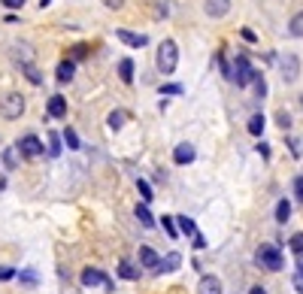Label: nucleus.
Returning a JSON list of instances; mask_svg holds the SVG:
<instances>
[{"label":"nucleus","instance_id":"obj_40","mask_svg":"<svg viewBox=\"0 0 303 294\" xmlns=\"http://www.w3.org/2000/svg\"><path fill=\"white\" fill-rule=\"evenodd\" d=\"M12 276H15L12 267H0V279H12Z\"/></svg>","mask_w":303,"mask_h":294},{"label":"nucleus","instance_id":"obj_17","mask_svg":"<svg viewBox=\"0 0 303 294\" xmlns=\"http://www.w3.org/2000/svg\"><path fill=\"white\" fill-rule=\"evenodd\" d=\"M124 118H127V115H124L121 109H112V112H109V118H106L109 131H121V128H124Z\"/></svg>","mask_w":303,"mask_h":294},{"label":"nucleus","instance_id":"obj_46","mask_svg":"<svg viewBox=\"0 0 303 294\" xmlns=\"http://www.w3.org/2000/svg\"><path fill=\"white\" fill-rule=\"evenodd\" d=\"M300 106H303V97H300Z\"/></svg>","mask_w":303,"mask_h":294},{"label":"nucleus","instance_id":"obj_25","mask_svg":"<svg viewBox=\"0 0 303 294\" xmlns=\"http://www.w3.org/2000/svg\"><path fill=\"white\" fill-rule=\"evenodd\" d=\"M137 188H140V197H143V203H149L155 194H152V185L146 182V179H137Z\"/></svg>","mask_w":303,"mask_h":294},{"label":"nucleus","instance_id":"obj_23","mask_svg":"<svg viewBox=\"0 0 303 294\" xmlns=\"http://www.w3.org/2000/svg\"><path fill=\"white\" fill-rule=\"evenodd\" d=\"M288 216H291V203H288V200H279V203H276V222H282V225H285V222H288Z\"/></svg>","mask_w":303,"mask_h":294},{"label":"nucleus","instance_id":"obj_38","mask_svg":"<svg viewBox=\"0 0 303 294\" xmlns=\"http://www.w3.org/2000/svg\"><path fill=\"white\" fill-rule=\"evenodd\" d=\"M103 6H106V9H121L124 0H103Z\"/></svg>","mask_w":303,"mask_h":294},{"label":"nucleus","instance_id":"obj_29","mask_svg":"<svg viewBox=\"0 0 303 294\" xmlns=\"http://www.w3.org/2000/svg\"><path fill=\"white\" fill-rule=\"evenodd\" d=\"M3 161H6V167H9V170L18 164V152H15V146H9V149L3 152Z\"/></svg>","mask_w":303,"mask_h":294},{"label":"nucleus","instance_id":"obj_27","mask_svg":"<svg viewBox=\"0 0 303 294\" xmlns=\"http://www.w3.org/2000/svg\"><path fill=\"white\" fill-rule=\"evenodd\" d=\"M288 30H291V36H303V12H297V15L291 18Z\"/></svg>","mask_w":303,"mask_h":294},{"label":"nucleus","instance_id":"obj_44","mask_svg":"<svg viewBox=\"0 0 303 294\" xmlns=\"http://www.w3.org/2000/svg\"><path fill=\"white\" fill-rule=\"evenodd\" d=\"M249 294H267V291H264L261 285H255V288H252V291H249Z\"/></svg>","mask_w":303,"mask_h":294},{"label":"nucleus","instance_id":"obj_24","mask_svg":"<svg viewBox=\"0 0 303 294\" xmlns=\"http://www.w3.org/2000/svg\"><path fill=\"white\" fill-rule=\"evenodd\" d=\"M24 67V76H27V82H33V85H39L42 82V76H39V70L33 67V64H21Z\"/></svg>","mask_w":303,"mask_h":294},{"label":"nucleus","instance_id":"obj_36","mask_svg":"<svg viewBox=\"0 0 303 294\" xmlns=\"http://www.w3.org/2000/svg\"><path fill=\"white\" fill-rule=\"evenodd\" d=\"M276 121H279V128H282V131H288V128H291V118H288L285 112H279V115H276Z\"/></svg>","mask_w":303,"mask_h":294},{"label":"nucleus","instance_id":"obj_8","mask_svg":"<svg viewBox=\"0 0 303 294\" xmlns=\"http://www.w3.org/2000/svg\"><path fill=\"white\" fill-rule=\"evenodd\" d=\"M18 152H21V155H27V158H39V155H42V143H39L33 134H27V137H21Z\"/></svg>","mask_w":303,"mask_h":294},{"label":"nucleus","instance_id":"obj_15","mask_svg":"<svg viewBox=\"0 0 303 294\" xmlns=\"http://www.w3.org/2000/svg\"><path fill=\"white\" fill-rule=\"evenodd\" d=\"M118 76H121L124 85L134 82V61H131V58H121V64H118Z\"/></svg>","mask_w":303,"mask_h":294},{"label":"nucleus","instance_id":"obj_39","mask_svg":"<svg viewBox=\"0 0 303 294\" xmlns=\"http://www.w3.org/2000/svg\"><path fill=\"white\" fill-rule=\"evenodd\" d=\"M243 39H246V43H255L258 36H255V30H249V27H243Z\"/></svg>","mask_w":303,"mask_h":294},{"label":"nucleus","instance_id":"obj_6","mask_svg":"<svg viewBox=\"0 0 303 294\" xmlns=\"http://www.w3.org/2000/svg\"><path fill=\"white\" fill-rule=\"evenodd\" d=\"M82 285H88V288H91V285H103L106 291L112 288L109 276H106V273H100L97 267H85V270H82Z\"/></svg>","mask_w":303,"mask_h":294},{"label":"nucleus","instance_id":"obj_19","mask_svg":"<svg viewBox=\"0 0 303 294\" xmlns=\"http://www.w3.org/2000/svg\"><path fill=\"white\" fill-rule=\"evenodd\" d=\"M264 124H267V121H264V115H252L246 128H249V134H252V137H261V134H264Z\"/></svg>","mask_w":303,"mask_h":294},{"label":"nucleus","instance_id":"obj_26","mask_svg":"<svg viewBox=\"0 0 303 294\" xmlns=\"http://www.w3.org/2000/svg\"><path fill=\"white\" fill-rule=\"evenodd\" d=\"M164 231L170 234V240L179 237V228H176V216H164Z\"/></svg>","mask_w":303,"mask_h":294},{"label":"nucleus","instance_id":"obj_10","mask_svg":"<svg viewBox=\"0 0 303 294\" xmlns=\"http://www.w3.org/2000/svg\"><path fill=\"white\" fill-rule=\"evenodd\" d=\"M194 155H197V152H194L191 143H179V146L173 149V161H176V164H191Z\"/></svg>","mask_w":303,"mask_h":294},{"label":"nucleus","instance_id":"obj_2","mask_svg":"<svg viewBox=\"0 0 303 294\" xmlns=\"http://www.w3.org/2000/svg\"><path fill=\"white\" fill-rule=\"evenodd\" d=\"M252 79H255V67H252V61H249L246 55H237V58H234V67H231V82H237L240 88H246Z\"/></svg>","mask_w":303,"mask_h":294},{"label":"nucleus","instance_id":"obj_33","mask_svg":"<svg viewBox=\"0 0 303 294\" xmlns=\"http://www.w3.org/2000/svg\"><path fill=\"white\" fill-rule=\"evenodd\" d=\"M294 197H297V203H303V176L294 179Z\"/></svg>","mask_w":303,"mask_h":294},{"label":"nucleus","instance_id":"obj_22","mask_svg":"<svg viewBox=\"0 0 303 294\" xmlns=\"http://www.w3.org/2000/svg\"><path fill=\"white\" fill-rule=\"evenodd\" d=\"M61 140L67 143V149H79V146H82V143H79V134H76L73 128H67V131L61 134Z\"/></svg>","mask_w":303,"mask_h":294},{"label":"nucleus","instance_id":"obj_13","mask_svg":"<svg viewBox=\"0 0 303 294\" xmlns=\"http://www.w3.org/2000/svg\"><path fill=\"white\" fill-rule=\"evenodd\" d=\"M49 115H52V118H64V115H67V100H64L61 94H52V97H49Z\"/></svg>","mask_w":303,"mask_h":294},{"label":"nucleus","instance_id":"obj_31","mask_svg":"<svg viewBox=\"0 0 303 294\" xmlns=\"http://www.w3.org/2000/svg\"><path fill=\"white\" fill-rule=\"evenodd\" d=\"M291 252L303 258V234H294V237H291Z\"/></svg>","mask_w":303,"mask_h":294},{"label":"nucleus","instance_id":"obj_3","mask_svg":"<svg viewBox=\"0 0 303 294\" xmlns=\"http://www.w3.org/2000/svg\"><path fill=\"white\" fill-rule=\"evenodd\" d=\"M255 264L264 267V270H282V252L270 243H264L258 252H255Z\"/></svg>","mask_w":303,"mask_h":294},{"label":"nucleus","instance_id":"obj_5","mask_svg":"<svg viewBox=\"0 0 303 294\" xmlns=\"http://www.w3.org/2000/svg\"><path fill=\"white\" fill-rule=\"evenodd\" d=\"M21 112H24V97H21V94H6L3 103H0V115L12 121V118H18Z\"/></svg>","mask_w":303,"mask_h":294},{"label":"nucleus","instance_id":"obj_1","mask_svg":"<svg viewBox=\"0 0 303 294\" xmlns=\"http://www.w3.org/2000/svg\"><path fill=\"white\" fill-rule=\"evenodd\" d=\"M176 64H179V46H176L173 39H164V43L158 46V70H161L164 76H170V73L176 70Z\"/></svg>","mask_w":303,"mask_h":294},{"label":"nucleus","instance_id":"obj_45","mask_svg":"<svg viewBox=\"0 0 303 294\" xmlns=\"http://www.w3.org/2000/svg\"><path fill=\"white\" fill-rule=\"evenodd\" d=\"M297 276H300V279H303V261H300V267H297Z\"/></svg>","mask_w":303,"mask_h":294},{"label":"nucleus","instance_id":"obj_35","mask_svg":"<svg viewBox=\"0 0 303 294\" xmlns=\"http://www.w3.org/2000/svg\"><path fill=\"white\" fill-rule=\"evenodd\" d=\"M161 94H182V85H161Z\"/></svg>","mask_w":303,"mask_h":294},{"label":"nucleus","instance_id":"obj_37","mask_svg":"<svg viewBox=\"0 0 303 294\" xmlns=\"http://www.w3.org/2000/svg\"><path fill=\"white\" fill-rule=\"evenodd\" d=\"M191 240H194V249H203V246H206V240H203V234H197V231L191 234Z\"/></svg>","mask_w":303,"mask_h":294},{"label":"nucleus","instance_id":"obj_28","mask_svg":"<svg viewBox=\"0 0 303 294\" xmlns=\"http://www.w3.org/2000/svg\"><path fill=\"white\" fill-rule=\"evenodd\" d=\"M49 155H52V158L61 155V137H58V134H49Z\"/></svg>","mask_w":303,"mask_h":294},{"label":"nucleus","instance_id":"obj_7","mask_svg":"<svg viewBox=\"0 0 303 294\" xmlns=\"http://www.w3.org/2000/svg\"><path fill=\"white\" fill-rule=\"evenodd\" d=\"M115 36H118L124 46H131V49H143V46L149 43V36H146V33H134V30H124V27H118V30H115Z\"/></svg>","mask_w":303,"mask_h":294},{"label":"nucleus","instance_id":"obj_12","mask_svg":"<svg viewBox=\"0 0 303 294\" xmlns=\"http://www.w3.org/2000/svg\"><path fill=\"white\" fill-rule=\"evenodd\" d=\"M197 294H222V279L219 276H203L197 282Z\"/></svg>","mask_w":303,"mask_h":294},{"label":"nucleus","instance_id":"obj_34","mask_svg":"<svg viewBox=\"0 0 303 294\" xmlns=\"http://www.w3.org/2000/svg\"><path fill=\"white\" fill-rule=\"evenodd\" d=\"M85 52H88V46H73V61H79V58H85Z\"/></svg>","mask_w":303,"mask_h":294},{"label":"nucleus","instance_id":"obj_14","mask_svg":"<svg viewBox=\"0 0 303 294\" xmlns=\"http://www.w3.org/2000/svg\"><path fill=\"white\" fill-rule=\"evenodd\" d=\"M158 252L152 249V246H140V264L143 267H149V270H158Z\"/></svg>","mask_w":303,"mask_h":294},{"label":"nucleus","instance_id":"obj_43","mask_svg":"<svg viewBox=\"0 0 303 294\" xmlns=\"http://www.w3.org/2000/svg\"><path fill=\"white\" fill-rule=\"evenodd\" d=\"M294 288H297V291L303 294V279H300V276H297V279H294Z\"/></svg>","mask_w":303,"mask_h":294},{"label":"nucleus","instance_id":"obj_20","mask_svg":"<svg viewBox=\"0 0 303 294\" xmlns=\"http://www.w3.org/2000/svg\"><path fill=\"white\" fill-rule=\"evenodd\" d=\"M137 219H140V225H143V228H155V219H152V213H149V206H146V203H140V206H137Z\"/></svg>","mask_w":303,"mask_h":294},{"label":"nucleus","instance_id":"obj_9","mask_svg":"<svg viewBox=\"0 0 303 294\" xmlns=\"http://www.w3.org/2000/svg\"><path fill=\"white\" fill-rule=\"evenodd\" d=\"M203 9H206L209 18H225V15L231 12V0H206Z\"/></svg>","mask_w":303,"mask_h":294},{"label":"nucleus","instance_id":"obj_32","mask_svg":"<svg viewBox=\"0 0 303 294\" xmlns=\"http://www.w3.org/2000/svg\"><path fill=\"white\" fill-rule=\"evenodd\" d=\"M252 82H255L258 97H264V94H267V82H264V76H258V73H255V79H252Z\"/></svg>","mask_w":303,"mask_h":294},{"label":"nucleus","instance_id":"obj_16","mask_svg":"<svg viewBox=\"0 0 303 294\" xmlns=\"http://www.w3.org/2000/svg\"><path fill=\"white\" fill-rule=\"evenodd\" d=\"M73 73H76V64H73V61H61V64H58V82H70Z\"/></svg>","mask_w":303,"mask_h":294},{"label":"nucleus","instance_id":"obj_18","mask_svg":"<svg viewBox=\"0 0 303 294\" xmlns=\"http://www.w3.org/2000/svg\"><path fill=\"white\" fill-rule=\"evenodd\" d=\"M118 276H121V279H131V282H134V279H140V270H137V267H134L131 261H121V264H118Z\"/></svg>","mask_w":303,"mask_h":294},{"label":"nucleus","instance_id":"obj_30","mask_svg":"<svg viewBox=\"0 0 303 294\" xmlns=\"http://www.w3.org/2000/svg\"><path fill=\"white\" fill-rule=\"evenodd\" d=\"M18 282H24V285H36V273H33V270H21V273H18Z\"/></svg>","mask_w":303,"mask_h":294},{"label":"nucleus","instance_id":"obj_21","mask_svg":"<svg viewBox=\"0 0 303 294\" xmlns=\"http://www.w3.org/2000/svg\"><path fill=\"white\" fill-rule=\"evenodd\" d=\"M176 228H179V231H182L185 237H191V234L197 231V228H194V222H191L188 216H176Z\"/></svg>","mask_w":303,"mask_h":294},{"label":"nucleus","instance_id":"obj_11","mask_svg":"<svg viewBox=\"0 0 303 294\" xmlns=\"http://www.w3.org/2000/svg\"><path fill=\"white\" fill-rule=\"evenodd\" d=\"M179 264H182V255H179V252H170V255H164V258L158 261V270H155V273H173V270H179Z\"/></svg>","mask_w":303,"mask_h":294},{"label":"nucleus","instance_id":"obj_4","mask_svg":"<svg viewBox=\"0 0 303 294\" xmlns=\"http://www.w3.org/2000/svg\"><path fill=\"white\" fill-rule=\"evenodd\" d=\"M279 73H282V82H288V85L297 82V79H300V58L291 55V52L282 55V58H279Z\"/></svg>","mask_w":303,"mask_h":294},{"label":"nucleus","instance_id":"obj_41","mask_svg":"<svg viewBox=\"0 0 303 294\" xmlns=\"http://www.w3.org/2000/svg\"><path fill=\"white\" fill-rule=\"evenodd\" d=\"M3 6H9V9H18V6H24V0H3Z\"/></svg>","mask_w":303,"mask_h":294},{"label":"nucleus","instance_id":"obj_42","mask_svg":"<svg viewBox=\"0 0 303 294\" xmlns=\"http://www.w3.org/2000/svg\"><path fill=\"white\" fill-rule=\"evenodd\" d=\"M258 152H261L264 158H270V146H267V143H261V146H258Z\"/></svg>","mask_w":303,"mask_h":294}]
</instances>
